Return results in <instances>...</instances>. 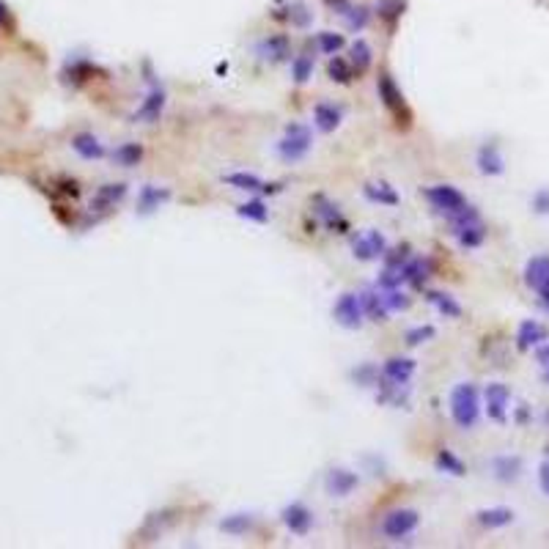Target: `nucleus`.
<instances>
[{"label":"nucleus","mask_w":549,"mask_h":549,"mask_svg":"<svg viewBox=\"0 0 549 549\" xmlns=\"http://www.w3.org/2000/svg\"><path fill=\"white\" fill-rule=\"evenodd\" d=\"M450 418L459 428H475V423L481 418V399H478V387L472 382H462L450 390Z\"/></svg>","instance_id":"f257e3e1"},{"label":"nucleus","mask_w":549,"mask_h":549,"mask_svg":"<svg viewBox=\"0 0 549 549\" xmlns=\"http://www.w3.org/2000/svg\"><path fill=\"white\" fill-rule=\"evenodd\" d=\"M450 233L456 236L459 248H465V250H475V248H481L486 242V226L481 220L467 223V226H459V228H450Z\"/></svg>","instance_id":"412c9836"},{"label":"nucleus","mask_w":549,"mask_h":549,"mask_svg":"<svg viewBox=\"0 0 549 549\" xmlns=\"http://www.w3.org/2000/svg\"><path fill=\"white\" fill-rule=\"evenodd\" d=\"M426 299L443 314L445 318H459L462 316V305L453 299L450 294H445V292H426Z\"/></svg>","instance_id":"c85d7f7f"},{"label":"nucleus","mask_w":549,"mask_h":549,"mask_svg":"<svg viewBox=\"0 0 549 549\" xmlns=\"http://www.w3.org/2000/svg\"><path fill=\"white\" fill-rule=\"evenodd\" d=\"M426 198H428V204L440 211L445 220L456 217L459 211L470 206L465 195L456 190V187H450V184H434V187H426Z\"/></svg>","instance_id":"20e7f679"},{"label":"nucleus","mask_w":549,"mask_h":549,"mask_svg":"<svg viewBox=\"0 0 549 549\" xmlns=\"http://www.w3.org/2000/svg\"><path fill=\"white\" fill-rule=\"evenodd\" d=\"M72 148H74V154L83 157V160H102L107 154L105 146L99 143V138H94V135H88V132L74 135V138H72Z\"/></svg>","instance_id":"b1692460"},{"label":"nucleus","mask_w":549,"mask_h":549,"mask_svg":"<svg viewBox=\"0 0 549 549\" xmlns=\"http://www.w3.org/2000/svg\"><path fill=\"white\" fill-rule=\"evenodd\" d=\"M343 33H333V30H321L318 33V50L324 52V55H338L340 50H343Z\"/></svg>","instance_id":"4c0bfd02"},{"label":"nucleus","mask_w":549,"mask_h":549,"mask_svg":"<svg viewBox=\"0 0 549 549\" xmlns=\"http://www.w3.org/2000/svg\"><path fill=\"white\" fill-rule=\"evenodd\" d=\"M292 77L299 85L308 83L314 77V58L311 55H296L294 61H292Z\"/></svg>","instance_id":"58836bf2"},{"label":"nucleus","mask_w":549,"mask_h":549,"mask_svg":"<svg viewBox=\"0 0 549 549\" xmlns=\"http://www.w3.org/2000/svg\"><path fill=\"white\" fill-rule=\"evenodd\" d=\"M492 472H494L497 481L511 484V481H516L519 472H522V459H519V456H494V459H492Z\"/></svg>","instance_id":"a878e982"},{"label":"nucleus","mask_w":549,"mask_h":549,"mask_svg":"<svg viewBox=\"0 0 549 549\" xmlns=\"http://www.w3.org/2000/svg\"><path fill=\"white\" fill-rule=\"evenodd\" d=\"M340 110L336 105H330V102H318L314 107V124H316L318 132H336L340 127Z\"/></svg>","instance_id":"bb28decb"},{"label":"nucleus","mask_w":549,"mask_h":549,"mask_svg":"<svg viewBox=\"0 0 549 549\" xmlns=\"http://www.w3.org/2000/svg\"><path fill=\"white\" fill-rule=\"evenodd\" d=\"M362 195L371 201V204H379V206H399V192L393 190L390 184H384V182H371V184H365L362 187Z\"/></svg>","instance_id":"cd10ccee"},{"label":"nucleus","mask_w":549,"mask_h":549,"mask_svg":"<svg viewBox=\"0 0 549 549\" xmlns=\"http://www.w3.org/2000/svg\"><path fill=\"white\" fill-rule=\"evenodd\" d=\"M274 148L283 162H299L311 151V129L305 124H289Z\"/></svg>","instance_id":"f03ea898"},{"label":"nucleus","mask_w":549,"mask_h":549,"mask_svg":"<svg viewBox=\"0 0 549 549\" xmlns=\"http://www.w3.org/2000/svg\"><path fill=\"white\" fill-rule=\"evenodd\" d=\"M377 91H379L382 105L399 118V124H401V118H404V124H406V121H409V107L404 102V94H401V88L396 85V80H393L390 74H382L379 83H377Z\"/></svg>","instance_id":"0eeeda50"},{"label":"nucleus","mask_w":549,"mask_h":549,"mask_svg":"<svg viewBox=\"0 0 549 549\" xmlns=\"http://www.w3.org/2000/svg\"><path fill=\"white\" fill-rule=\"evenodd\" d=\"M69 74H72L69 80H74V83H83V80H88V77L94 74V66L85 64V61H77V64H72Z\"/></svg>","instance_id":"c03bdc74"},{"label":"nucleus","mask_w":549,"mask_h":549,"mask_svg":"<svg viewBox=\"0 0 549 549\" xmlns=\"http://www.w3.org/2000/svg\"><path fill=\"white\" fill-rule=\"evenodd\" d=\"M338 14L346 20V25H349L352 30H362V28L368 25V20H371V11H368L365 6H349V3H346Z\"/></svg>","instance_id":"c9c22d12"},{"label":"nucleus","mask_w":549,"mask_h":549,"mask_svg":"<svg viewBox=\"0 0 549 549\" xmlns=\"http://www.w3.org/2000/svg\"><path fill=\"white\" fill-rule=\"evenodd\" d=\"M357 486H360V475L357 472H352V470H343V467L330 470L327 478H324V489H327V494H333V497H349Z\"/></svg>","instance_id":"f8f14e48"},{"label":"nucleus","mask_w":549,"mask_h":549,"mask_svg":"<svg viewBox=\"0 0 549 549\" xmlns=\"http://www.w3.org/2000/svg\"><path fill=\"white\" fill-rule=\"evenodd\" d=\"M377 14H379L382 22L396 25L404 14V0H379V3H377Z\"/></svg>","instance_id":"e433bc0d"},{"label":"nucleus","mask_w":549,"mask_h":549,"mask_svg":"<svg viewBox=\"0 0 549 549\" xmlns=\"http://www.w3.org/2000/svg\"><path fill=\"white\" fill-rule=\"evenodd\" d=\"M544 340H549V330L541 324V321L525 318V321L519 324V330H516V349H519V352H528L533 346H541Z\"/></svg>","instance_id":"4468645a"},{"label":"nucleus","mask_w":549,"mask_h":549,"mask_svg":"<svg viewBox=\"0 0 549 549\" xmlns=\"http://www.w3.org/2000/svg\"><path fill=\"white\" fill-rule=\"evenodd\" d=\"M352 379L357 382L360 387H371V384H377L379 382V368L377 365H371V362H365V365H360L352 371Z\"/></svg>","instance_id":"37998d69"},{"label":"nucleus","mask_w":549,"mask_h":549,"mask_svg":"<svg viewBox=\"0 0 549 549\" xmlns=\"http://www.w3.org/2000/svg\"><path fill=\"white\" fill-rule=\"evenodd\" d=\"M434 327L431 324H418V327H412V330H406V336H404V343L406 346H421V343H426V340H431L434 338Z\"/></svg>","instance_id":"79ce46f5"},{"label":"nucleus","mask_w":549,"mask_h":549,"mask_svg":"<svg viewBox=\"0 0 549 549\" xmlns=\"http://www.w3.org/2000/svg\"><path fill=\"white\" fill-rule=\"evenodd\" d=\"M486 399V415L494 423H506L508 421V404H511V390L503 382H492L486 384L484 390Z\"/></svg>","instance_id":"1a4fd4ad"},{"label":"nucleus","mask_w":549,"mask_h":549,"mask_svg":"<svg viewBox=\"0 0 549 549\" xmlns=\"http://www.w3.org/2000/svg\"><path fill=\"white\" fill-rule=\"evenodd\" d=\"M525 283L530 292H536L538 302L544 305V311L549 314V255H533L525 264Z\"/></svg>","instance_id":"39448f33"},{"label":"nucleus","mask_w":549,"mask_h":549,"mask_svg":"<svg viewBox=\"0 0 549 549\" xmlns=\"http://www.w3.org/2000/svg\"><path fill=\"white\" fill-rule=\"evenodd\" d=\"M533 209L538 214H549V190H538L533 195Z\"/></svg>","instance_id":"a18cd8bd"},{"label":"nucleus","mask_w":549,"mask_h":549,"mask_svg":"<svg viewBox=\"0 0 549 549\" xmlns=\"http://www.w3.org/2000/svg\"><path fill=\"white\" fill-rule=\"evenodd\" d=\"M360 302H362V314L371 318V321H387L390 311H387V305H384V296H382V292L365 289V292L360 294Z\"/></svg>","instance_id":"5701e85b"},{"label":"nucleus","mask_w":549,"mask_h":549,"mask_svg":"<svg viewBox=\"0 0 549 549\" xmlns=\"http://www.w3.org/2000/svg\"><path fill=\"white\" fill-rule=\"evenodd\" d=\"M382 292V289H379ZM382 296H384V305H387V311H406L409 308V294L406 292H401V286L399 289H384L382 292Z\"/></svg>","instance_id":"ea45409f"},{"label":"nucleus","mask_w":549,"mask_h":549,"mask_svg":"<svg viewBox=\"0 0 549 549\" xmlns=\"http://www.w3.org/2000/svg\"><path fill=\"white\" fill-rule=\"evenodd\" d=\"M289 20L294 22V25H308V14H305V9H302V6H292Z\"/></svg>","instance_id":"de8ad7c7"},{"label":"nucleus","mask_w":549,"mask_h":549,"mask_svg":"<svg viewBox=\"0 0 549 549\" xmlns=\"http://www.w3.org/2000/svg\"><path fill=\"white\" fill-rule=\"evenodd\" d=\"M409 258H412V255H409V245L387 248V253H384V267H390V270H404V264H406Z\"/></svg>","instance_id":"a19ab883"},{"label":"nucleus","mask_w":549,"mask_h":549,"mask_svg":"<svg viewBox=\"0 0 549 549\" xmlns=\"http://www.w3.org/2000/svg\"><path fill=\"white\" fill-rule=\"evenodd\" d=\"M165 105H168L165 91H162V88H154L146 99H143V105L135 110V116H132V118H135V121H143V124H154V121H160V116H162Z\"/></svg>","instance_id":"f3484780"},{"label":"nucleus","mask_w":549,"mask_h":549,"mask_svg":"<svg viewBox=\"0 0 549 549\" xmlns=\"http://www.w3.org/2000/svg\"><path fill=\"white\" fill-rule=\"evenodd\" d=\"M236 214L245 217V220H253V223H267L270 209H267V204H264L261 198H253V201L239 204V206H236Z\"/></svg>","instance_id":"f704fd0d"},{"label":"nucleus","mask_w":549,"mask_h":549,"mask_svg":"<svg viewBox=\"0 0 549 549\" xmlns=\"http://www.w3.org/2000/svg\"><path fill=\"white\" fill-rule=\"evenodd\" d=\"M475 519H478V525L486 530H500V528H508L511 522H514V511L511 508H481L478 514H475Z\"/></svg>","instance_id":"4be33fe9"},{"label":"nucleus","mask_w":549,"mask_h":549,"mask_svg":"<svg viewBox=\"0 0 549 549\" xmlns=\"http://www.w3.org/2000/svg\"><path fill=\"white\" fill-rule=\"evenodd\" d=\"M280 519H283L286 530L294 533V536H308L311 528H314V514H311V508L305 506V503H292V506H286L280 511Z\"/></svg>","instance_id":"9b49d317"},{"label":"nucleus","mask_w":549,"mask_h":549,"mask_svg":"<svg viewBox=\"0 0 549 549\" xmlns=\"http://www.w3.org/2000/svg\"><path fill=\"white\" fill-rule=\"evenodd\" d=\"M415 374V360L412 357H390L382 365L379 379L390 382V384H409Z\"/></svg>","instance_id":"dca6fc26"},{"label":"nucleus","mask_w":549,"mask_h":549,"mask_svg":"<svg viewBox=\"0 0 549 549\" xmlns=\"http://www.w3.org/2000/svg\"><path fill=\"white\" fill-rule=\"evenodd\" d=\"M544 382H547V384H549V368H547V371H544Z\"/></svg>","instance_id":"603ef678"},{"label":"nucleus","mask_w":549,"mask_h":549,"mask_svg":"<svg viewBox=\"0 0 549 549\" xmlns=\"http://www.w3.org/2000/svg\"><path fill=\"white\" fill-rule=\"evenodd\" d=\"M327 74H330V80H333V83L349 85L352 83V77H355V69H352V64H349L346 58L333 55V58H330V64H327Z\"/></svg>","instance_id":"2f4dec72"},{"label":"nucleus","mask_w":549,"mask_h":549,"mask_svg":"<svg viewBox=\"0 0 549 549\" xmlns=\"http://www.w3.org/2000/svg\"><path fill=\"white\" fill-rule=\"evenodd\" d=\"M143 160V146L140 143H121L118 148H113V162L121 168H132Z\"/></svg>","instance_id":"c756f323"},{"label":"nucleus","mask_w":549,"mask_h":549,"mask_svg":"<svg viewBox=\"0 0 549 549\" xmlns=\"http://www.w3.org/2000/svg\"><path fill=\"white\" fill-rule=\"evenodd\" d=\"M374 61V52H371V44L365 42V39H357V42L352 44V69L362 74V72H368V66Z\"/></svg>","instance_id":"72a5a7b5"},{"label":"nucleus","mask_w":549,"mask_h":549,"mask_svg":"<svg viewBox=\"0 0 549 549\" xmlns=\"http://www.w3.org/2000/svg\"><path fill=\"white\" fill-rule=\"evenodd\" d=\"M475 165H478V170H481L484 176H500V173L506 170V160H503L500 148L494 146V143H484V146L478 148Z\"/></svg>","instance_id":"aec40b11"},{"label":"nucleus","mask_w":549,"mask_h":549,"mask_svg":"<svg viewBox=\"0 0 549 549\" xmlns=\"http://www.w3.org/2000/svg\"><path fill=\"white\" fill-rule=\"evenodd\" d=\"M547 453H549V445H547Z\"/></svg>","instance_id":"864d4df0"},{"label":"nucleus","mask_w":549,"mask_h":549,"mask_svg":"<svg viewBox=\"0 0 549 549\" xmlns=\"http://www.w3.org/2000/svg\"><path fill=\"white\" fill-rule=\"evenodd\" d=\"M253 525H255L253 514H231V516H226L220 522V530H226L231 536H245L248 530H253Z\"/></svg>","instance_id":"473e14b6"},{"label":"nucleus","mask_w":549,"mask_h":549,"mask_svg":"<svg viewBox=\"0 0 549 549\" xmlns=\"http://www.w3.org/2000/svg\"><path fill=\"white\" fill-rule=\"evenodd\" d=\"M431 272H434V261H431L428 255H412L401 270L404 283H409V286H415V289H423L426 280L431 277Z\"/></svg>","instance_id":"2eb2a0df"},{"label":"nucleus","mask_w":549,"mask_h":549,"mask_svg":"<svg viewBox=\"0 0 549 549\" xmlns=\"http://www.w3.org/2000/svg\"><path fill=\"white\" fill-rule=\"evenodd\" d=\"M168 198H170V190H165V187H154V184H146L143 190L138 192V211H140V214H151V211L160 209Z\"/></svg>","instance_id":"393cba45"},{"label":"nucleus","mask_w":549,"mask_h":549,"mask_svg":"<svg viewBox=\"0 0 549 549\" xmlns=\"http://www.w3.org/2000/svg\"><path fill=\"white\" fill-rule=\"evenodd\" d=\"M258 55L264 61L280 64V61H286L292 55V44H289V39L283 33H274V36H267V39L258 42Z\"/></svg>","instance_id":"6ab92c4d"},{"label":"nucleus","mask_w":549,"mask_h":549,"mask_svg":"<svg viewBox=\"0 0 549 549\" xmlns=\"http://www.w3.org/2000/svg\"><path fill=\"white\" fill-rule=\"evenodd\" d=\"M314 214H316L318 220L324 223V228L333 233H346L349 231V223H346V217L340 214L338 204H333L330 198H324V195H316L314 201Z\"/></svg>","instance_id":"9d476101"},{"label":"nucleus","mask_w":549,"mask_h":549,"mask_svg":"<svg viewBox=\"0 0 549 549\" xmlns=\"http://www.w3.org/2000/svg\"><path fill=\"white\" fill-rule=\"evenodd\" d=\"M434 462H437V470H440V472L456 475V478H462V475L467 472L465 462H462V459H459L453 450H448V448H443V450L437 453V459H434Z\"/></svg>","instance_id":"7c9ffc66"},{"label":"nucleus","mask_w":549,"mask_h":549,"mask_svg":"<svg viewBox=\"0 0 549 549\" xmlns=\"http://www.w3.org/2000/svg\"><path fill=\"white\" fill-rule=\"evenodd\" d=\"M352 253L360 261L384 258V253H387V239H384V233L374 231V228L365 233H357V236H352Z\"/></svg>","instance_id":"423d86ee"},{"label":"nucleus","mask_w":549,"mask_h":549,"mask_svg":"<svg viewBox=\"0 0 549 549\" xmlns=\"http://www.w3.org/2000/svg\"><path fill=\"white\" fill-rule=\"evenodd\" d=\"M536 360H538L544 368H549V340H544V343L536 349Z\"/></svg>","instance_id":"09e8293b"},{"label":"nucleus","mask_w":549,"mask_h":549,"mask_svg":"<svg viewBox=\"0 0 549 549\" xmlns=\"http://www.w3.org/2000/svg\"><path fill=\"white\" fill-rule=\"evenodd\" d=\"M538 484H541V492L549 497V462H544V465L538 467Z\"/></svg>","instance_id":"49530a36"},{"label":"nucleus","mask_w":549,"mask_h":549,"mask_svg":"<svg viewBox=\"0 0 549 549\" xmlns=\"http://www.w3.org/2000/svg\"><path fill=\"white\" fill-rule=\"evenodd\" d=\"M124 195H127V184H102L99 190L94 192V198H91V209L94 211H110L116 209L121 201H124Z\"/></svg>","instance_id":"a211bd4d"},{"label":"nucleus","mask_w":549,"mask_h":549,"mask_svg":"<svg viewBox=\"0 0 549 549\" xmlns=\"http://www.w3.org/2000/svg\"><path fill=\"white\" fill-rule=\"evenodd\" d=\"M333 316H336V321H338L340 327H346V330H357V327H362V318H365V314H362V302H360V294H340L338 299H336V308H333Z\"/></svg>","instance_id":"6e6552de"},{"label":"nucleus","mask_w":549,"mask_h":549,"mask_svg":"<svg viewBox=\"0 0 549 549\" xmlns=\"http://www.w3.org/2000/svg\"><path fill=\"white\" fill-rule=\"evenodd\" d=\"M418 525H421V516L415 508H396L382 519L379 530L387 541H401L406 536H412Z\"/></svg>","instance_id":"7ed1b4c3"},{"label":"nucleus","mask_w":549,"mask_h":549,"mask_svg":"<svg viewBox=\"0 0 549 549\" xmlns=\"http://www.w3.org/2000/svg\"><path fill=\"white\" fill-rule=\"evenodd\" d=\"M327 3H330V6H333V9H336V11H340V9H343V6H346V0H327Z\"/></svg>","instance_id":"8fccbe9b"},{"label":"nucleus","mask_w":549,"mask_h":549,"mask_svg":"<svg viewBox=\"0 0 549 549\" xmlns=\"http://www.w3.org/2000/svg\"><path fill=\"white\" fill-rule=\"evenodd\" d=\"M6 20H9V11H6V6L0 3V25H6Z\"/></svg>","instance_id":"3c124183"},{"label":"nucleus","mask_w":549,"mask_h":549,"mask_svg":"<svg viewBox=\"0 0 549 549\" xmlns=\"http://www.w3.org/2000/svg\"><path fill=\"white\" fill-rule=\"evenodd\" d=\"M226 184H231L233 190L261 192V195H274V192H280V184H272V182H264V179H258L255 173H245V170H236V173H228V176H226Z\"/></svg>","instance_id":"ddd939ff"}]
</instances>
